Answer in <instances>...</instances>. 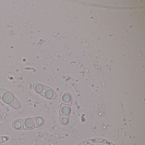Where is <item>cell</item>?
<instances>
[{
    "label": "cell",
    "instance_id": "cell-1",
    "mask_svg": "<svg viewBox=\"0 0 145 145\" xmlns=\"http://www.w3.org/2000/svg\"><path fill=\"white\" fill-rule=\"evenodd\" d=\"M15 97L12 93L6 89H0V98L4 103L10 105L13 102Z\"/></svg>",
    "mask_w": 145,
    "mask_h": 145
},
{
    "label": "cell",
    "instance_id": "cell-2",
    "mask_svg": "<svg viewBox=\"0 0 145 145\" xmlns=\"http://www.w3.org/2000/svg\"><path fill=\"white\" fill-rule=\"evenodd\" d=\"M40 95L47 99H54L56 96L55 93L52 89L44 86L43 91Z\"/></svg>",
    "mask_w": 145,
    "mask_h": 145
},
{
    "label": "cell",
    "instance_id": "cell-6",
    "mask_svg": "<svg viewBox=\"0 0 145 145\" xmlns=\"http://www.w3.org/2000/svg\"><path fill=\"white\" fill-rule=\"evenodd\" d=\"M33 88L35 92L40 95L43 91L44 85L40 83H36L33 85Z\"/></svg>",
    "mask_w": 145,
    "mask_h": 145
},
{
    "label": "cell",
    "instance_id": "cell-5",
    "mask_svg": "<svg viewBox=\"0 0 145 145\" xmlns=\"http://www.w3.org/2000/svg\"><path fill=\"white\" fill-rule=\"evenodd\" d=\"M34 121L35 127H39L41 126L44 123V120L40 117H36L33 118Z\"/></svg>",
    "mask_w": 145,
    "mask_h": 145
},
{
    "label": "cell",
    "instance_id": "cell-3",
    "mask_svg": "<svg viewBox=\"0 0 145 145\" xmlns=\"http://www.w3.org/2000/svg\"><path fill=\"white\" fill-rule=\"evenodd\" d=\"M23 121V129H32L35 127L34 121L33 118H27Z\"/></svg>",
    "mask_w": 145,
    "mask_h": 145
},
{
    "label": "cell",
    "instance_id": "cell-7",
    "mask_svg": "<svg viewBox=\"0 0 145 145\" xmlns=\"http://www.w3.org/2000/svg\"><path fill=\"white\" fill-rule=\"evenodd\" d=\"M11 107L15 110H17L21 108V104L17 98H15L13 102L9 105Z\"/></svg>",
    "mask_w": 145,
    "mask_h": 145
},
{
    "label": "cell",
    "instance_id": "cell-4",
    "mask_svg": "<svg viewBox=\"0 0 145 145\" xmlns=\"http://www.w3.org/2000/svg\"><path fill=\"white\" fill-rule=\"evenodd\" d=\"M12 127L16 130H21L23 129V121L18 119L13 121L12 124Z\"/></svg>",
    "mask_w": 145,
    "mask_h": 145
}]
</instances>
